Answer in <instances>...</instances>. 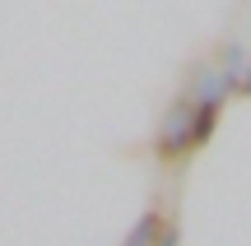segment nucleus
Masks as SVG:
<instances>
[{"mask_svg": "<svg viewBox=\"0 0 251 246\" xmlns=\"http://www.w3.org/2000/svg\"><path fill=\"white\" fill-rule=\"evenodd\" d=\"M214 121H219V102H205V98H191V121H186V135H191V149H200L209 135H214Z\"/></svg>", "mask_w": 251, "mask_h": 246, "instance_id": "nucleus-1", "label": "nucleus"}, {"mask_svg": "<svg viewBox=\"0 0 251 246\" xmlns=\"http://www.w3.org/2000/svg\"><path fill=\"white\" fill-rule=\"evenodd\" d=\"M158 232H163V219H158V214H144V219L135 223V232L121 246H153V242H158Z\"/></svg>", "mask_w": 251, "mask_h": 246, "instance_id": "nucleus-2", "label": "nucleus"}, {"mask_svg": "<svg viewBox=\"0 0 251 246\" xmlns=\"http://www.w3.org/2000/svg\"><path fill=\"white\" fill-rule=\"evenodd\" d=\"M228 89H237V79H233V74H205L196 98H205V102H224V93H228Z\"/></svg>", "mask_w": 251, "mask_h": 246, "instance_id": "nucleus-3", "label": "nucleus"}, {"mask_svg": "<svg viewBox=\"0 0 251 246\" xmlns=\"http://www.w3.org/2000/svg\"><path fill=\"white\" fill-rule=\"evenodd\" d=\"M153 246H177V232H172V228H163V232H158V242H153Z\"/></svg>", "mask_w": 251, "mask_h": 246, "instance_id": "nucleus-4", "label": "nucleus"}, {"mask_svg": "<svg viewBox=\"0 0 251 246\" xmlns=\"http://www.w3.org/2000/svg\"><path fill=\"white\" fill-rule=\"evenodd\" d=\"M237 89H242V93H251V70L242 74V79H237Z\"/></svg>", "mask_w": 251, "mask_h": 246, "instance_id": "nucleus-5", "label": "nucleus"}]
</instances>
